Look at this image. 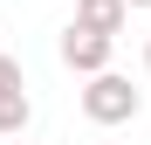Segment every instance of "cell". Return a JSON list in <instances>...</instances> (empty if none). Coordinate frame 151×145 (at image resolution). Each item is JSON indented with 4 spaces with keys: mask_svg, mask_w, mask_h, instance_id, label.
Here are the masks:
<instances>
[{
    "mask_svg": "<svg viewBox=\"0 0 151 145\" xmlns=\"http://www.w3.org/2000/svg\"><path fill=\"white\" fill-rule=\"evenodd\" d=\"M28 125H35L28 90H0V138H28Z\"/></svg>",
    "mask_w": 151,
    "mask_h": 145,
    "instance_id": "cell-4",
    "label": "cell"
},
{
    "mask_svg": "<svg viewBox=\"0 0 151 145\" xmlns=\"http://www.w3.org/2000/svg\"><path fill=\"white\" fill-rule=\"evenodd\" d=\"M144 69H151V42H144Z\"/></svg>",
    "mask_w": 151,
    "mask_h": 145,
    "instance_id": "cell-7",
    "label": "cell"
},
{
    "mask_svg": "<svg viewBox=\"0 0 151 145\" xmlns=\"http://www.w3.org/2000/svg\"><path fill=\"white\" fill-rule=\"evenodd\" d=\"M124 21H131V7L124 0H76V28H96V35H124Z\"/></svg>",
    "mask_w": 151,
    "mask_h": 145,
    "instance_id": "cell-3",
    "label": "cell"
},
{
    "mask_svg": "<svg viewBox=\"0 0 151 145\" xmlns=\"http://www.w3.org/2000/svg\"><path fill=\"white\" fill-rule=\"evenodd\" d=\"M14 145H28V138H14Z\"/></svg>",
    "mask_w": 151,
    "mask_h": 145,
    "instance_id": "cell-8",
    "label": "cell"
},
{
    "mask_svg": "<svg viewBox=\"0 0 151 145\" xmlns=\"http://www.w3.org/2000/svg\"><path fill=\"white\" fill-rule=\"evenodd\" d=\"M0 90H28V76H21V55H0Z\"/></svg>",
    "mask_w": 151,
    "mask_h": 145,
    "instance_id": "cell-5",
    "label": "cell"
},
{
    "mask_svg": "<svg viewBox=\"0 0 151 145\" xmlns=\"http://www.w3.org/2000/svg\"><path fill=\"white\" fill-rule=\"evenodd\" d=\"M144 111V97L131 90V76H117V69H96L89 90H83V117L89 125H131Z\"/></svg>",
    "mask_w": 151,
    "mask_h": 145,
    "instance_id": "cell-1",
    "label": "cell"
},
{
    "mask_svg": "<svg viewBox=\"0 0 151 145\" xmlns=\"http://www.w3.org/2000/svg\"><path fill=\"white\" fill-rule=\"evenodd\" d=\"M124 7H151V0H124Z\"/></svg>",
    "mask_w": 151,
    "mask_h": 145,
    "instance_id": "cell-6",
    "label": "cell"
},
{
    "mask_svg": "<svg viewBox=\"0 0 151 145\" xmlns=\"http://www.w3.org/2000/svg\"><path fill=\"white\" fill-rule=\"evenodd\" d=\"M62 62L76 69V76H96V69H110V55H117V42L110 35H96V28H76V21H69V28H62Z\"/></svg>",
    "mask_w": 151,
    "mask_h": 145,
    "instance_id": "cell-2",
    "label": "cell"
}]
</instances>
